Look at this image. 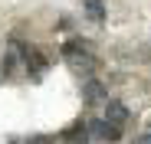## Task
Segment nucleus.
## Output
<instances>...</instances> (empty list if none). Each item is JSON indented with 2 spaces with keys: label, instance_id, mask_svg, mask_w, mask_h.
<instances>
[{
  "label": "nucleus",
  "instance_id": "obj_9",
  "mask_svg": "<svg viewBox=\"0 0 151 144\" xmlns=\"http://www.w3.org/2000/svg\"><path fill=\"white\" fill-rule=\"evenodd\" d=\"M148 144H151V134H148Z\"/></svg>",
  "mask_w": 151,
  "mask_h": 144
},
{
  "label": "nucleus",
  "instance_id": "obj_5",
  "mask_svg": "<svg viewBox=\"0 0 151 144\" xmlns=\"http://www.w3.org/2000/svg\"><path fill=\"white\" fill-rule=\"evenodd\" d=\"M56 141H63V144H89L86 121H82V118H76L72 125H66V128L59 131V138H56Z\"/></svg>",
  "mask_w": 151,
  "mask_h": 144
},
{
  "label": "nucleus",
  "instance_id": "obj_7",
  "mask_svg": "<svg viewBox=\"0 0 151 144\" xmlns=\"http://www.w3.org/2000/svg\"><path fill=\"white\" fill-rule=\"evenodd\" d=\"M82 10L92 23H105V0H82Z\"/></svg>",
  "mask_w": 151,
  "mask_h": 144
},
{
  "label": "nucleus",
  "instance_id": "obj_3",
  "mask_svg": "<svg viewBox=\"0 0 151 144\" xmlns=\"http://www.w3.org/2000/svg\"><path fill=\"white\" fill-rule=\"evenodd\" d=\"M23 66H27V72H30V79L33 82H40L43 76H46V72H49V66H53V62H49L40 49H36V46H27V56H23Z\"/></svg>",
  "mask_w": 151,
  "mask_h": 144
},
{
  "label": "nucleus",
  "instance_id": "obj_1",
  "mask_svg": "<svg viewBox=\"0 0 151 144\" xmlns=\"http://www.w3.org/2000/svg\"><path fill=\"white\" fill-rule=\"evenodd\" d=\"M59 56H63L76 72H86V76H89V72L95 69V56L89 53V46H86L82 39H66V43L59 46Z\"/></svg>",
  "mask_w": 151,
  "mask_h": 144
},
{
  "label": "nucleus",
  "instance_id": "obj_2",
  "mask_svg": "<svg viewBox=\"0 0 151 144\" xmlns=\"http://www.w3.org/2000/svg\"><path fill=\"white\" fill-rule=\"evenodd\" d=\"M86 131H89V141H105V144L122 141V128L109 125L105 118H92V121H86Z\"/></svg>",
  "mask_w": 151,
  "mask_h": 144
},
{
  "label": "nucleus",
  "instance_id": "obj_4",
  "mask_svg": "<svg viewBox=\"0 0 151 144\" xmlns=\"http://www.w3.org/2000/svg\"><path fill=\"white\" fill-rule=\"evenodd\" d=\"M105 121L109 125H115V128H125V125H128V118H132V111H128V105H125V102H118V98H109L105 102Z\"/></svg>",
  "mask_w": 151,
  "mask_h": 144
},
{
  "label": "nucleus",
  "instance_id": "obj_6",
  "mask_svg": "<svg viewBox=\"0 0 151 144\" xmlns=\"http://www.w3.org/2000/svg\"><path fill=\"white\" fill-rule=\"evenodd\" d=\"M82 102L86 105H99V102H109V92H105V85L99 82V79H86L82 82Z\"/></svg>",
  "mask_w": 151,
  "mask_h": 144
},
{
  "label": "nucleus",
  "instance_id": "obj_8",
  "mask_svg": "<svg viewBox=\"0 0 151 144\" xmlns=\"http://www.w3.org/2000/svg\"><path fill=\"white\" fill-rule=\"evenodd\" d=\"M27 144H56V138H43V134H40V138H30Z\"/></svg>",
  "mask_w": 151,
  "mask_h": 144
}]
</instances>
